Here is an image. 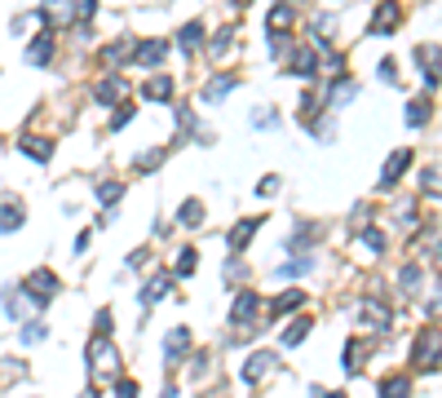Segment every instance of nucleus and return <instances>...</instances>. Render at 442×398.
<instances>
[{"mask_svg":"<svg viewBox=\"0 0 442 398\" xmlns=\"http://www.w3.org/2000/svg\"><path fill=\"white\" fill-rule=\"evenodd\" d=\"M22 155H31V160H49V155H53V147H49V142H44V138H27V142H22Z\"/></svg>","mask_w":442,"mask_h":398,"instance_id":"f3484780","label":"nucleus"},{"mask_svg":"<svg viewBox=\"0 0 442 398\" xmlns=\"http://www.w3.org/2000/svg\"><path fill=\"white\" fill-rule=\"evenodd\" d=\"M22 341H44V323H27V328H22Z\"/></svg>","mask_w":442,"mask_h":398,"instance_id":"f704fd0d","label":"nucleus"},{"mask_svg":"<svg viewBox=\"0 0 442 398\" xmlns=\"http://www.w3.org/2000/svg\"><path fill=\"white\" fill-rule=\"evenodd\" d=\"M53 292H58V279H53L49 270H35L31 279H27V297L35 301V306H44V301H49Z\"/></svg>","mask_w":442,"mask_h":398,"instance_id":"f03ea898","label":"nucleus"},{"mask_svg":"<svg viewBox=\"0 0 442 398\" xmlns=\"http://www.w3.org/2000/svg\"><path fill=\"white\" fill-rule=\"evenodd\" d=\"M85 398H98V390H85Z\"/></svg>","mask_w":442,"mask_h":398,"instance_id":"79ce46f5","label":"nucleus"},{"mask_svg":"<svg viewBox=\"0 0 442 398\" xmlns=\"http://www.w3.org/2000/svg\"><path fill=\"white\" fill-rule=\"evenodd\" d=\"M407 164H411V151H398L393 160H385V168H380V190H389L393 182H398V177H402V168H407Z\"/></svg>","mask_w":442,"mask_h":398,"instance_id":"20e7f679","label":"nucleus"},{"mask_svg":"<svg viewBox=\"0 0 442 398\" xmlns=\"http://www.w3.org/2000/svg\"><path fill=\"white\" fill-rule=\"evenodd\" d=\"M186 345H190V332L186 328H173L169 341H164V363H177V358L186 354Z\"/></svg>","mask_w":442,"mask_h":398,"instance_id":"0eeeda50","label":"nucleus"},{"mask_svg":"<svg viewBox=\"0 0 442 398\" xmlns=\"http://www.w3.org/2000/svg\"><path fill=\"white\" fill-rule=\"evenodd\" d=\"M199 222H204V204H199V199H186V204H182V226H199Z\"/></svg>","mask_w":442,"mask_h":398,"instance_id":"4be33fe9","label":"nucleus"},{"mask_svg":"<svg viewBox=\"0 0 442 398\" xmlns=\"http://www.w3.org/2000/svg\"><path fill=\"white\" fill-rule=\"evenodd\" d=\"M164 53H169V40H151V44H137L133 49V63L137 67H155V63H164Z\"/></svg>","mask_w":442,"mask_h":398,"instance_id":"39448f33","label":"nucleus"},{"mask_svg":"<svg viewBox=\"0 0 442 398\" xmlns=\"http://www.w3.org/2000/svg\"><path fill=\"white\" fill-rule=\"evenodd\" d=\"M358 315L372 323V328H389V310L376 306V301H363V306H358Z\"/></svg>","mask_w":442,"mask_h":398,"instance_id":"f8f14e48","label":"nucleus"},{"mask_svg":"<svg viewBox=\"0 0 442 398\" xmlns=\"http://www.w3.org/2000/svg\"><path fill=\"white\" fill-rule=\"evenodd\" d=\"M18 226H22V204L5 199V204H0V231H18Z\"/></svg>","mask_w":442,"mask_h":398,"instance_id":"9b49d317","label":"nucleus"},{"mask_svg":"<svg viewBox=\"0 0 442 398\" xmlns=\"http://www.w3.org/2000/svg\"><path fill=\"white\" fill-rule=\"evenodd\" d=\"M199 35H204V22H186L177 40H182V49H199Z\"/></svg>","mask_w":442,"mask_h":398,"instance_id":"aec40b11","label":"nucleus"},{"mask_svg":"<svg viewBox=\"0 0 442 398\" xmlns=\"http://www.w3.org/2000/svg\"><path fill=\"white\" fill-rule=\"evenodd\" d=\"M279 190V177H261V195H274Z\"/></svg>","mask_w":442,"mask_h":398,"instance_id":"58836bf2","label":"nucleus"},{"mask_svg":"<svg viewBox=\"0 0 442 398\" xmlns=\"http://www.w3.org/2000/svg\"><path fill=\"white\" fill-rule=\"evenodd\" d=\"M358 93V84L354 80H337V89H332V106H341V102H350Z\"/></svg>","mask_w":442,"mask_h":398,"instance_id":"393cba45","label":"nucleus"},{"mask_svg":"<svg viewBox=\"0 0 442 398\" xmlns=\"http://www.w3.org/2000/svg\"><path fill=\"white\" fill-rule=\"evenodd\" d=\"M305 336H309V319H296V323H292V328H288V332H283V345H301V341H305Z\"/></svg>","mask_w":442,"mask_h":398,"instance_id":"b1692460","label":"nucleus"},{"mask_svg":"<svg viewBox=\"0 0 442 398\" xmlns=\"http://www.w3.org/2000/svg\"><path fill=\"white\" fill-rule=\"evenodd\" d=\"M177 274H195V248H182V261H177Z\"/></svg>","mask_w":442,"mask_h":398,"instance_id":"473e14b6","label":"nucleus"},{"mask_svg":"<svg viewBox=\"0 0 442 398\" xmlns=\"http://www.w3.org/2000/svg\"><path fill=\"white\" fill-rule=\"evenodd\" d=\"M257 226H261V217H253V222H239L235 231H230V252H235V257L244 252V244H248V239L257 235Z\"/></svg>","mask_w":442,"mask_h":398,"instance_id":"9d476101","label":"nucleus"},{"mask_svg":"<svg viewBox=\"0 0 442 398\" xmlns=\"http://www.w3.org/2000/svg\"><path fill=\"white\" fill-rule=\"evenodd\" d=\"M164 164V151H146V155H137V168L142 173H151V168H160Z\"/></svg>","mask_w":442,"mask_h":398,"instance_id":"c85d7f7f","label":"nucleus"},{"mask_svg":"<svg viewBox=\"0 0 442 398\" xmlns=\"http://www.w3.org/2000/svg\"><path fill=\"white\" fill-rule=\"evenodd\" d=\"M124 89H128V84L119 80V76L102 80V84H98V102H119V98H124Z\"/></svg>","mask_w":442,"mask_h":398,"instance_id":"ddd939ff","label":"nucleus"},{"mask_svg":"<svg viewBox=\"0 0 442 398\" xmlns=\"http://www.w3.org/2000/svg\"><path fill=\"white\" fill-rule=\"evenodd\" d=\"M393 22H398V9H393V5H380L376 18H372V31H385V27H393Z\"/></svg>","mask_w":442,"mask_h":398,"instance_id":"5701e85b","label":"nucleus"},{"mask_svg":"<svg viewBox=\"0 0 442 398\" xmlns=\"http://www.w3.org/2000/svg\"><path fill=\"white\" fill-rule=\"evenodd\" d=\"M301 301H305V292H288V297H279V301H274V310L283 315V310H296Z\"/></svg>","mask_w":442,"mask_h":398,"instance_id":"7c9ffc66","label":"nucleus"},{"mask_svg":"<svg viewBox=\"0 0 442 398\" xmlns=\"http://www.w3.org/2000/svg\"><path fill=\"white\" fill-rule=\"evenodd\" d=\"M314 257H296V261H288V265H279V279H296V274H309L314 270Z\"/></svg>","mask_w":442,"mask_h":398,"instance_id":"4468645a","label":"nucleus"},{"mask_svg":"<svg viewBox=\"0 0 442 398\" xmlns=\"http://www.w3.org/2000/svg\"><path fill=\"white\" fill-rule=\"evenodd\" d=\"M420 186L429 190V195H438V168H425V177H420Z\"/></svg>","mask_w":442,"mask_h":398,"instance_id":"c9c22d12","label":"nucleus"},{"mask_svg":"<svg viewBox=\"0 0 442 398\" xmlns=\"http://www.w3.org/2000/svg\"><path fill=\"white\" fill-rule=\"evenodd\" d=\"M253 310H257V297L253 292H239L235 297V310H230V323H235V328H244V323L253 319Z\"/></svg>","mask_w":442,"mask_h":398,"instance_id":"1a4fd4ad","label":"nucleus"},{"mask_svg":"<svg viewBox=\"0 0 442 398\" xmlns=\"http://www.w3.org/2000/svg\"><path fill=\"white\" fill-rule=\"evenodd\" d=\"M429 111H434V106H429V98H416V102L407 106V124H411V128H420L425 119H429Z\"/></svg>","mask_w":442,"mask_h":398,"instance_id":"6ab92c4d","label":"nucleus"},{"mask_svg":"<svg viewBox=\"0 0 442 398\" xmlns=\"http://www.w3.org/2000/svg\"><path fill=\"white\" fill-rule=\"evenodd\" d=\"M253 124H257V128H279V115H274L270 106H261V111L253 115Z\"/></svg>","mask_w":442,"mask_h":398,"instance_id":"cd10ccee","label":"nucleus"},{"mask_svg":"<svg viewBox=\"0 0 442 398\" xmlns=\"http://www.w3.org/2000/svg\"><path fill=\"white\" fill-rule=\"evenodd\" d=\"M314 398H341V394H332V390H314Z\"/></svg>","mask_w":442,"mask_h":398,"instance_id":"a19ab883","label":"nucleus"},{"mask_svg":"<svg viewBox=\"0 0 442 398\" xmlns=\"http://www.w3.org/2000/svg\"><path fill=\"white\" fill-rule=\"evenodd\" d=\"M420 265H407V270H402V288H407V292H420Z\"/></svg>","mask_w":442,"mask_h":398,"instance_id":"bb28decb","label":"nucleus"},{"mask_svg":"<svg viewBox=\"0 0 442 398\" xmlns=\"http://www.w3.org/2000/svg\"><path fill=\"white\" fill-rule=\"evenodd\" d=\"M407 390H411L407 376H385L380 381V398H407Z\"/></svg>","mask_w":442,"mask_h":398,"instance_id":"dca6fc26","label":"nucleus"},{"mask_svg":"<svg viewBox=\"0 0 442 398\" xmlns=\"http://www.w3.org/2000/svg\"><path fill=\"white\" fill-rule=\"evenodd\" d=\"M270 372H274V354H253V358L244 363V381L257 385L261 376H270Z\"/></svg>","mask_w":442,"mask_h":398,"instance_id":"423d86ee","label":"nucleus"},{"mask_svg":"<svg viewBox=\"0 0 442 398\" xmlns=\"http://www.w3.org/2000/svg\"><path fill=\"white\" fill-rule=\"evenodd\" d=\"M142 98H151V102H164V98H173V76H155L142 84Z\"/></svg>","mask_w":442,"mask_h":398,"instance_id":"6e6552de","label":"nucleus"},{"mask_svg":"<svg viewBox=\"0 0 442 398\" xmlns=\"http://www.w3.org/2000/svg\"><path fill=\"white\" fill-rule=\"evenodd\" d=\"M128 119H133V106H119V111H115V119H111V128H124Z\"/></svg>","mask_w":442,"mask_h":398,"instance_id":"e433bc0d","label":"nucleus"},{"mask_svg":"<svg viewBox=\"0 0 442 398\" xmlns=\"http://www.w3.org/2000/svg\"><path fill=\"white\" fill-rule=\"evenodd\" d=\"M160 297H169V274H155L151 288H146V297H142V306H151V301H160Z\"/></svg>","mask_w":442,"mask_h":398,"instance_id":"412c9836","label":"nucleus"},{"mask_svg":"<svg viewBox=\"0 0 442 398\" xmlns=\"http://www.w3.org/2000/svg\"><path fill=\"white\" fill-rule=\"evenodd\" d=\"M111 323H115V319H111V310H98V328H102V332H111Z\"/></svg>","mask_w":442,"mask_h":398,"instance_id":"ea45409f","label":"nucleus"},{"mask_svg":"<svg viewBox=\"0 0 442 398\" xmlns=\"http://www.w3.org/2000/svg\"><path fill=\"white\" fill-rule=\"evenodd\" d=\"M0 297H5V310H9V319H22L27 310H40L31 297H22L18 288H0Z\"/></svg>","mask_w":442,"mask_h":398,"instance_id":"7ed1b4c3","label":"nucleus"},{"mask_svg":"<svg viewBox=\"0 0 442 398\" xmlns=\"http://www.w3.org/2000/svg\"><path fill=\"white\" fill-rule=\"evenodd\" d=\"M49 53H53V40H49V35H40L35 44H27V63H49Z\"/></svg>","mask_w":442,"mask_h":398,"instance_id":"a211bd4d","label":"nucleus"},{"mask_svg":"<svg viewBox=\"0 0 442 398\" xmlns=\"http://www.w3.org/2000/svg\"><path fill=\"white\" fill-rule=\"evenodd\" d=\"M230 89H235V76L208 80V84H204V98H208V102H221V98H226V93H230Z\"/></svg>","mask_w":442,"mask_h":398,"instance_id":"2eb2a0df","label":"nucleus"},{"mask_svg":"<svg viewBox=\"0 0 442 398\" xmlns=\"http://www.w3.org/2000/svg\"><path fill=\"white\" fill-rule=\"evenodd\" d=\"M288 22H292V9H270V27H288Z\"/></svg>","mask_w":442,"mask_h":398,"instance_id":"72a5a7b5","label":"nucleus"},{"mask_svg":"<svg viewBox=\"0 0 442 398\" xmlns=\"http://www.w3.org/2000/svg\"><path fill=\"white\" fill-rule=\"evenodd\" d=\"M244 274H248V265L239 261V257H230V265H226V279H230V283H239Z\"/></svg>","mask_w":442,"mask_h":398,"instance_id":"2f4dec72","label":"nucleus"},{"mask_svg":"<svg viewBox=\"0 0 442 398\" xmlns=\"http://www.w3.org/2000/svg\"><path fill=\"white\" fill-rule=\"evenodd\" d=\"M119 190H124L119 182H102V186H98V199H102V204H115V199H119Z\"/></svg>","mask_w":442,"mask_h":398,"instance_id":"c756f323","label":"nucleus"},{"mask_svg":"<svg viewBox=\"0 0 442 398\" xmlns=\"http://www.w3.org/2000/svg\"><path fill=\"white\" fill-rule=\"evenodd\" d=\"M89 372H93V381H115L119 376V354H115L111 341H102V336L89 345Z\"/></svg>","mask_w":442,"mask_h":398,"instance_id":"f257e3e1","label":"nucleus"},{"mask_svg":"<svg viewBox=\"0 0 442 398\" xmlns=\"http://www.w3.org/2000/svg\"><path fill=\"white\" fill-rule=\"evenodd\" d=\"M115 398H137V385L133 381H119L115 385Z\"/></svg>","mask_w":442,"mask_h":398,"instance_id":"4c0bfd02","label":"nucleus"},{"mask_svg":"<svg viewBox=\"0 0 442 398\" xmlns=\"http://www.w3.org/2000/svg\"><path fill=\"white\" fill-rule=\"evenodd\" d=\"M292 71H296V76H305V80H314V71H318L314 53H301V58H296V63H292Z\"/></svg>","mask_w":442,"mask_h":398,"instance_id":"a878e982","label":"nucleus"}]
</instances>
